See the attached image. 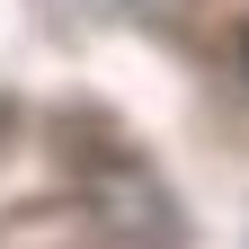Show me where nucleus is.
Here are the masks:
<instances>
[{
  "mask_svg": "<svg viewBox=\"0 0 249 249\" xmlns=\"http://www.w3.org/2000/svg\"><path fill=\"white\" fill-rule=\"evenodd\" d=\"M240 71H249V36H240Z\"/></svg>",
  "mask_w": 249,
  "mask_h": 249,
  "instance_id": "1",
  "label": "nucleus"
}]
</instances>
